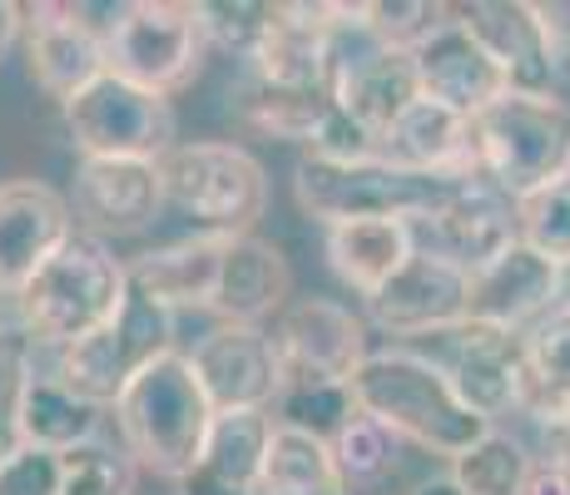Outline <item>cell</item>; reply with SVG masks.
Instances as JSON below:
<instances>
[{"label": "cell", "instance_id": "obj_29", "mask_svg": "<svg viewBox=\"0 0 570 495\" xmlns=\"http://www.w3.org/2000/svg\"><path fill=\"white\" fill-rule=\"evenodd\" d=\"M258 495H347V486L333 466V446L293 426H273Z\"/></svg>", "mask_w": 570, "mask_h": 495}, {"label": "cell", "instance_id": "obj_14", "mask_svg": "<svg viewBox=\"0 0 570 495\" xmlns=\"http://www.w3.org/2000/svg\"><path fill=\"white\" fill-rule=\"evenodd\" d=\"M442 343V372L452 377L456 396L491 426L501 416H517L531 402V362H525V337L501 333V327L462 323L436 337Z\"/></svg>", "mask_w": 570, "mask_h": 495}, {"label": "cell", "instance_id": "obj_3", "mask_svg": "<svg viewBox=\"0 0 570 495\" xmlns=\"http://www.w3.org/2000/svg\"><path fill=\"white\" fill-rule=\"evenodd\" d=\"M129 297V263L95 234H75L16 303L20 337L46 352H65L100 333Z\"/></svg>", "mask_w": 570, "mask_h": 495}, {"label": "cell", "instance_id": "obj_21", "mask_svg": "<svg viewBox=\"0 0 570 495\" xmlns=\"http://www.w3.org/2000/svg\"><path fill=\"white\" fill-rule=\"evenodd\" d=\"M70 208L95 238L139 234L164 208L159 164L135 159H80L70 179Z\"/></svg>", "mask_w": 570, "mask_h": 495}, {"label": "cell", "instance_id": "obj_42", "mask_svg": "<svg viewBox=\"0 0 570 495\" xmlns=\"http://www.w3.org/2000/svg\"><path fill=\"white\" fill-rule=\"evenodd\" d=\"M20 30H26V6H10V0H0V60H6V50L16 46Z\"/></svg>", "mask_w": 570, "mask_h": 495}, {"label": "cell", "instance_id": "obj_22", "mask_svg": "<svg viewBox=\"0 0 570 495\" xmlns=\"http://www.w3.org/2000/svg\"><path fill=\"white\" fill-rule=\"evenodd\" d=\"M456 20L481 40V50L507 70L511 90L525 95H561L556 90V60H551V40H546L541 10L525 0H471L456 6Z\"/></svg>", "mask_w": 570, "mask_h": 495}, {"label": "cell", "instance_id": "obj_40", "mask_svg": "<svg viewBox=\"0 0 570 495\" xmlns=\"http://www.w3.org/2000/svg\"><path fill=\"white\" fill-rule=\"evenodd\" d=\"M26 337H20V343H0V436H6V442H16V436H10V412H16V392H20V377H26Z\"/></svg>", "mask_w": 570, "mask_h": 495}, {"label": "cell", "instance_id": "obj_11", "mask_svg": "<svg viewBox=\"0 0 570 495\" xmlns=\"http://www.w3.org/2000/svg\"><path fill=\"white\" fill-rule=\"evenodd\" d=\"M228 115L254 135L278 139V145H303L317 159H372L377 154V139L353 115H343L323 85L298 90V85H268L258 75H244L228 90Z\"/></svg>", "mask_w": 570, "mask_h": 495}, {"label": "cell", "instance_id": "obj_28", "mask_svg": "<svg viewBox=\"0 0 570 495\" xmlns=\"http://www.w3.org/2000/svg\"><path fill=\"white\" fill-rule=\"evenodd\" d=\"M327 268L353 293H382L416 258L412 218H367V224H337L323 234Z\"/></svg>", "mask_w": 570, "mask_h": 495}, {"label": "cell", "instance_id": "obj_19", "mask_svg": "<svg viewBox=\"0 0 570 495\" xmlns=\"http://www.w3.org/2000/svg\"><path fill=\"white\" fill-rule=\"evenodd\" d=\"M561 297H566L561 263L517 244L511 253H501L491 268H481L471 278V323L525 337L535 323H546L561 307Z\"/></svg>", "mask_w": 570, "mask_h": 495}, {"label": "cell", "instance_id": "obj_27", "mask_svg": "<svg viewBox=\"0 0 570 495\" xmlns=\"http://www.w3.org/2000/svg\"><path fill=\"white\" fill-rule=\"evenodd\" d=\"M228 234H189L179 244L149 248L129 263V283L169 313H208L218 268H224Z\"/></svg>", "mask_w": 570, "mask_h": 495}, {"label": "cell", "instance_id": "obj_4", "mask_svg": "<svg viewBox=\"0 0 570 495\" xmlns=\"http://www.w3.org/2000/svg\"><path fill=\"white\" fill-rule=\"evenodd\" d=\"M476 179L525 198L541 184L570 174V99L511 90L471 119Z\"/></svg>", "mask_w": 570, "mask_h": 495}, {"label": "cell", "instance_id": "obj_30", "mask_svg": "<svg viewBox=\"0 0 570 495\" xmlns=\"http://www.w3.org/2000/svg\"><path fill=\"white\" fill-rule=\"evenodd\" d=\"M531 471H535L531 446L497 426V432H487L471 451H462L446 476H452L466 495H525Z\"/></svg>", "mask_w": 570, "mask_h": 495}, {"label": "cell", "instance_id": "obj_23", "mask_svg": "<svg viewBox=\"0 0 570 495\" xmlns=\"http://www.w3.org/2000/svg\"><path fill=\"white\" fill-rule=\"evenodd\" d=\"M293 303V273L288 258L258 234L228 238L224 268H218L208 317L218 327H263Z\"/></svg>", "mask_w": 570, "mask_h": 495}, {"label": "cell", "instance_id": "obj_36", "mask_svg": "<svg viewBox=\"0 0 570 495\" xmlns=\"http://www.w3.org/2000/svg\"><path fill=\"white\" fill-rule=\"evenodd\" d=\"M135 461L115 442L75 446L65 456V486L60 495H135Z\"/></svg>", "mask_w": 570, "mask_h": 495}, {"label": "cell", "instance_id": "obj_33", "mask_svg": "<svg viewBox=\"0 0 570 495\" xmlns=\"http://www.w3.org/2000/svg\"><path fill=\"white\" fill-rule=\"evenodd\" d=\"M367 30L382 40V46L416 55L436 30H446L456 20V6H442V0H367L363 6Z\"/></svg>", "mask_w": 570, "mask_h": 495}, {"label": "cell", "instance_id": "obj_45", "mask_svg": "<svg viewBox=\"0 0 570 495\" xmlns=\"http://www.w3.org/2000/svg\"><path fill=\"white\" fill-rule=\"evenodd\" d=\"M0 303H6V297H0ZM0 343H6V327H0Z\"/></svg>", "mask_w": 570, "mask_h": 495}, {"label": "cell", "instance_id": "obj_39", "mask_svg": "<svg viewBox=\"0 0 570 495\" xmlns=\"http://www.w3.org/2000/svg\"><path fill=\"white\" fill-rule=\"evenodd\" d=\"M521 416H531L535 432H541V461L570 466V396L535 392V382H531V402H525Z\"/></svg>", "mask_w": 570, "mask_h": 495}, {"label": "cell", "instance_id": "obj_20", "mask_svg": "<svg viewBox=\"0 0 570 495\" xmlns=\"http://www.w3.org/2000/svg\"><path fill=\"white\" fill-rule=\"evenodd\" d=\"M30 347H26V377H20V392H16V412H10V436H16V446L70 456L75 446L100 442L105 406H95L90 396H80L60 377L55 352H46L50 357L46 367H36V362H30Z\"/></svg>", "mask_w": 570, "mask_h": 495}, {"label": "cell", "instance_id": "obj_41", "mask_svg": "<svg viewBox=\"0 0 570 495\" xmlns=\"http://www.w3.org/2000/svg\"><path fill=\"white\" fill-rule=\"evenodd\" d=\"M525 495H570V466H561V461H535Z\"/></svg>", "mask_w": 570, "mask_h": 495}, {"label": "cell", "instance_id": "obj_34", "mask_svg": "<svg viewBox=\"0 0 570 495\" xmlns=\"http://www.w3.org/2000/svg\"><path fill=\"white\" fill-rule=\"evenodd\" d=\"M517 218H521V244L535 248L541 258L570 268V174L541 184L535 194L517 198Z\"/></svg>", "mask_w": 570, "mask_h": 495}, {"label": "cell", "instance_id": "obj_12", "mask_svg": "<svg viewBox=\"0 0 570 495\" xmlns=\"http://www.w3.org/2000/svg\"><path fill=\"white\" fill-rule=\"evenodd\" d=\"M125 6H85V0H36L26 6V60L30 80L60 109L109 75V30Z\"/></svg>", "mask_w": 570, "mask_h": 495}, {"label": "cell", "instance_id": "obj_9", "mask_svg": "<svg viewBox=\"0 0 570 495\" xmlns=\"http://www.w3.org/2000/svg\"><path fill=\"white\" fill-rule=\"evenodd\" d=\"M208 50L214 46L204 36L199 6H184V0H129L105 46L109 75L164 99L204 70Z\"/></svg>", "mask_w": 570, "mask_h": 495}, {"label": "cell", "instance_id": "obj_5", "mask_svg": "<svg viewBox=\"0 0 570 495\" xmlns=\"http://www.w3.org/2000/svg\"><path fill=\"white\" fill-rule=\"evenodd\" d=\"M446 189H452L446 179L402 169V164L382 159V154H372V159H317V154H303L298 169H293V198L323 228L432 214L446 198Z\"/></svg>", "mask_w": 570, "mask_h": 495}, {"label": "cell", "instance_id": "obj_18", "mask_svg": "<svg viewBox=\"0 0 570 495\" xmlns=\"http://www.w3.org/2000/svg\"><path fill=\"white\" fill-rule=\"evenodd\" d=\"M75 238V208L40 179L0 184V297H20Z\"/></svg>", "mask_w": 570, "mask_h": 495}, {"label": "cell", "instance_id": "obj_38", "mask_svg": "<svg viewBox=\"0 0 570 495\" xmlns=\"http://www.w3.org/2000/svg\"><path fill=\"white\" fill-rule=\"evenodd\" d=\"M65 456L36 446H10L0 456V495H60Z\"/></svg>", "mask_w": 570, "mask_h": 495}, {"label": "cell", "instance_id": "obj_10", "mask_svg": "<svg viewBox=\"0 0 570 495\" xmlns=\"http://www.w3.org/2000/svg\"><path fill=\"white\" fill-rule=\"evenodd\" d=\"M65 129L80 159H135L159 164L164 154L179 145V125H174V105L155 90L105 75L85 95L65 105Z\"/></svg>", "mask_w": 570, "mask_h": 495}, {"label": "cell", "instance_id": "obj_26", "mask_svg": "<svg viewBox=\"0 0 570 495\" xmlns=\"http://www.w3.org/2000/svg\"><path fill=\"white\" fill-rule=\"evenodd\" d=\"M273 412H228L214 416V432L199 466L179 481V495H258L263 461L273 442Z\"/></svg>", "mask_w": 570, "mask_h": 495}, {"label": "cell", "instance_id": "obj_7", "mask_svg": "<svg viewBox=\"0 0 570 495\" xmlns=\"http://www.w3.org/2000/svg\"><path fill=\"white\" fill-rule=\"evenodd\" d=\"M323 90L382 145V135L422 99V80H416L412 55L382 46L367 30L363 6H337V26L327 36L323 60Z\"/></svg>", "mask_w": 570, "mask_h": 495}, {"label": "cell", "instance_id": "obj_43", "mask_svg": "<svg viewBox=\"0 0 570 495\" xmlns=\"http://www.w3.org/2000/svg\"><path fill=\"white\" fill-rule=\"evenodd\" d=\"M412 495H466V491L456 486L452 476H432V481H422V486H416Z\"/></svg>", "mask_w": 570, "mask_h": 495}, {"label": "cell", "instance_id": "obj_16", "mask_svg": "<svg viewBox=\"0 0 570 495\" xmlns=\"http://www.w3.org/2000/svg\"><path fill=\"white\" fill-rule=\"evenodd\" d=\"M204 396L218 416L228 412H273L283 392V362L273 333L263 327H214L189 352Z\"/></svg>", "mask_w": 570, "mask_h": 495}, {"label": "cell", "instance_id": "obj_24", "mask_svg": "<svg viewBox=\"0 0 570 495\" xmlns=\"http://www.w3.org/2000/svg\"><path fill=\"white\" fill-rule=\"evenodd\" d=\"M416 60V80H422V95L436 99V105L456 109V115L476 119L481 109H491L501 95H511V80L487 50L471 36L462 20H452L446 30H436Z\"/></svg>", "mask_w": 570, "mask_h": 495}, {"label": "cell", "instance_id": "obj_35", "mask_svg": "<svg viewBox=\"0 0 570 495\" xmlns=\"http://www.w3.org/2000/svg\"><path fill=\"white\" fill-rule=\"evenodd\" d=\"M273 10L268 0H199V20H204V36L214 50H228L234 60H254V50L263 46L273 26Z\"/></svg>", "mask_w": 570, "mask_h": 495}, {"label": "cell", "instance_id": "obj_37", "mask_svg": "<svg viewBox=\"0 0 570 495\" xmlns=\"http://www.w3.org/2000/svg\"><path fill=\"white\" fill-rule=\"evenodd\" d=\"M525 362H531L535 392L570 396V307H556L546 323L525 333Z\"/></svg>", "mask_w": 570, "mask_h": 495}, {"label": "cell", "instance_id": "obj_32", "mask_svg": "<svg viewBox=\"0 0 570 495\" xmlns=\"http://www.w3.org/2000/svg\"><path fill=\"white\" fill-rule=\"evenodd\" d=\"M327 446H333V466H337V476H343L347 495L382 486V481L392 476V466H397V436L367 412H357Z\"/></svg>", "mask_w": 570, "mask_h": 495}, {"label": "cell", "instance_id": "obj_25", "mask_svg": "<svg viewBox=\"0 0 570 495\" xmlns=\"http://www.w3.org/2000/svg\"><path fill=\"white\" fill-rule=\"evenodd\" d=\"M382 159L402 164V169L432 174V179H476V159H471V119L456 109L436 105V99H416L407 115L382 135Z\"/></svg>", "mask_w": 570, "mask_h": 495}, {"label": "cell", "instance_id": "obj_44", "mask_svg": "<svg viewBox=\"0 0 570 495\" xmlns=\"http://www.w3.org/2000/svg\"><path fill=\"white\" fill-rule=\"evenodd\" d=\"M10 446H16V442H6V436H0V456H6V451H10Z\"/></svg>", "mask_w": 570, "mask_h": 495}, {"label": "cell", "instance_id": "obj_13", "mask_svg": "<svg viewBox=\"0 0 570 495\" xmlns=\"http://www.w3.org/2000/svg\"><path fill=\"white\" fill-rule=\"evenodd\" d=\"M412 234L422 253H436V258L456 263L462 273L476 278L501 253H511L521 244L517 198L501 194L487 179H456L432 214L412 218Z\"/></svg>", "mask_w": 570, "mask_h": 495}, {"label": "cell", "instance_id": "obj_6", "mask_svg": "<svg viewBox=\"0 0 570 495\" xmlns=\"http://www.w3.org/2000/svg\"><path fill=\"white\" fill-rule=\"evenodd\" d=\"M164 204L199 224V234L244 238L268 214V169L244 145L189 139L159 159Z\"/></svg>", "mask_w": 570, "mask_h": 495}, {"label": "cell", "instance_id": "obj_31", "mask_svg": "<svg viewBox=\"0 0 570 495\" xmlns=\"http://www.w3.org/2000/svg\"><path fill=\"white\" fill-rule=\"evenodd\" d=\"M353 416H357L353 382L288 377L283 382V392H278V406H273V422L293 426V432H303V436H317V442H333Z\"/></svg>", "mask_w": 570, "mask_h": 495}, {"label": "cell", "instance_id": "obj_17", "mask_svg": "<svg viewBox=\"0 0 570 495\" xmlns=\"http://www.w3.org/2000/svg\"><path fill=\"white\" fill-rule=\"evenodd\" d=\"M367 323L392 337H442L471 323V273L456 263L422 253L382 293L367 297Z\"/></svg>", "mask_w": 570, "mask_h": 495}, {"label": "cell", "instance_id": "obj_15", "mask_svg": "<svg viewBox=\"0 0 570 495\" xmlns=\"http://www.w3.org/2000/svg\"><path fill=\"white\" fill-rule=\"evenodd\" d=\"M273 347L283 362V382H353L357 367L372 357L367 317H357L333 297H293L273 317Z\"/></svg>", "mask_w": 570, "mask_h": 495}, {"label": "cell", "instance_id": "obj_1", "mask_svg": "<svg viewBox=\"0 0 570 495\" xmlns=\"http://www.w3.org/2000/svg\"><path fill=\"white\" fill-rule=\"evenodd\" d=\"M353 396H357V412L377 416L397 442L422 446L426 456L456 461L487 432H497L487 416H476L462 396H456L442 362L422 357V352H412V347L372 352L353 377Z\"/></svg>", "mask_w": 570, "mask_h": 495}, {"label": "cell", "instance_id": "obj_2", "mask_svg": "<svg viewBox=\"0 0 570 495\" xmlns=\"http://www.w3.org/2000/svg\"><path fill=\"white\" fill-rule=\"evenodd\" d=\"M109 412H115V432L119 446L129 451V461L149 476L174 481V486L199 466L218 416L208 406L189 352H169L149 372H139Z\"/></svg>", "mask_w": 570, "mask_h": 495}, {"label": "cell", "instance_id": "obj_8", "mask_svg": "<svg viewBox=\"0 0 570 495\" xmlns=\"http://www.w3.org/2000/svg\"><path fill=\"white\" fill-rule=\"evenodd\" d=\"M174 323H179V313H169L164 303L145 297L129 283L125 307L109 317L100 333L85 337V343L55 352V367H60V377L70 382L75 392L90 396L95 406L109 412V406L129 392V382H135L139 372H149L159 357L179 352L174 347Z\"/></svg>", "mask_w": 570, "mask_h": 495}]
</instances>
